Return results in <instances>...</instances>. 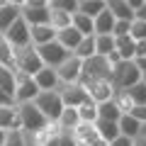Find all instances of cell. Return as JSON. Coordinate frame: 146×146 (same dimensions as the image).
<instances>
[{"label":"cell","instance_id":"1","mask_svg":"<svg viewBox=\"0 0 146 146\" xmlns=\"http://www.w3.org/2000/svg\"><path fill=\"white\" fill-rule=\"evenodd\" d=\"M17 105H20V117H22V131L27 134V139L49 124V119L42 115V110L34 102H17Z\"/></svg>","mask_w":146,"mask_h":146},{"label":"cell","instance_id":"2","mask_svg":"<svg viewBox=\"0 0 146 146\" xmlns=\"http://www.w3.org/2000/svg\"><path fill=\"white\" fill-rule=\"evenodd\" d=\"M32 102L36 105V107L42 110V115L46 117L49 122H56L58 115L63 112V100H61V93L58 90H39V95H36Z\"/></svg>","mask_w":146,"mask_h":146},{"label":"cell","instance_id":"3","mask_svg":"<svg viewBox=\"0 0 146 146\" xmlns=\"http://www.w3.org/2000/svg\"><path fill=\"white\" fill-rule=\"evenodd\" d=\"M42 66H44V61H42V56H39V51H36L34 44H27V46L15 49V68L17 71H25V73H29V76H34Z\"/></svg>","mask_w":146,"mask_h":146},{"label":"cell","instance_id":"4","mask_svg":"<svg viewBox=\"0 0 146 146\" xmlns=\"http://www.w3.org/2000/svg\"><path fill=\"white\" fill-rule=\"evenodd\" d=\"M139 80H141V71L134 63V58L131 61H119L112 68V85L115 88H131Z\"/></svg>","mask_w":146,"mask_h":146},{"label":"cell","instance_id":"5","mask_svg":"<svg viewBox=\"0 0 146 146\" xmlns=\"http://www.w3.org/2000/svg\"><path fill=\"white\" fill-rule=\"evenodd\" d=\"M88 78H112V63L107 61V56L93 54L90 58H85V61H83L80 80H88Z\"/></svg>","mask_w":146,"mask_h":146},{"label":"cell","instance_id":"6","mask_svg":"<svg viewBox=\"0 0 146 146\" xmlns=\"http://www.w3.org/2000/svg\"><path fill=\"white\" fill-rule=\"evenodd\" d=\"M39 95V85L29 73L15 68V102H32Z\"/></svg>","mask_w":146,"mask_h":146},{"label":"cell","instance_id":"7","mask_svg":"<svg viewBox=\"0 0 146 146\" xmlns=\"http://www.w3.org/2000/svg\"><path fill=\"white\" fill-rule=\"evenodd\" d=\"M36 51H39V56H42L44 66H51V68H56L58 63H63L68 56H71V51H68L63 44H58L56 39H51V42H46V44H39Z\"/></svg>","mask_w":146,"mask_h":146},{"label":"cell","instance_id":"8","mask_svg":"<svg viewBox=\"0 0 146 146\" xmlns=\"http://www.w3.org/2000/svg\"><path fill=\"white\" fill-rule=\"evenodd\" d=\"M5 39L12 44V49H20V46H27V44H32V36H29V25L25 22V17H17L15 22H12L10 27H7L5 32Z\"/></svg>","mask_w":146,"mask_h":146},{"label":"cell","instance_id":"9","mask_svg":"<svg viewBox=\"0 0 146 146\" xmlns=\"http://www.w3.org/2000/svg\"><path fill=\"white\" fill-rule=\"evenodd\" d=\"M78 83H83V85H85L88 95L95 100V102L110 100V98H112V93H115L112 78H88V80H78Z\"/></svg>","mask_w":146,"mask_h":146},{"label":"cell","instance_id":"10","mask_svg":"<svg viewBox=\"0 0 146 146\" xmlns=\"http://www.w3.org/2000/svg\"><path fill=\"white\" fill-rule=\"evenodd\" d=\"M58 93H61L63 105H68V107H78V105H83L90 98L83 83H61L58 85Z\"/></svg>","mask_w":146,"mask_h":146},{"label":"cell","instance_id":"11","mask_svg":"<svg viewBox=\"0 0 146 146\" xmlns=\"http://www.w3.org/2000/svg\"><path fill=\"white\" fill-rule=\"evenodd\" d=\"M56 73H58V80H61V83H78L80 73H83V58H78V56L71 54L63 63L56 66Z\"/></svg>","mask_w":146,"mask_h":146},{"label":"cell","instance_id":"12","mask_svg":"<svg viewBox=\"0 0 146 146\" xmlns=\"http://www.w3.org/2000/svg\"><path fill=\"white\" fill-rule=\"evenodd\" d=\"M0 129H22V117H20V105H0Z\"/></svg>","mask_w":146,"mask_h":146},{"label":"cell","instance_id":"13","mask_svg":"<svg viewBox=\"0 0 146 146\" xmlns=\"http://www.w3.org/2000/svg\"><path fill=\"white\" fill-rule=\"evenodd\" d=\"M32 78H34L36 85H39V90H58V85H61L56 68H51V66H42Z\"/></svg>","mask_w":146,"mask_h":146},{"label":"cell","instance_id":"14","mask_svg":"<svg viewBox=\"0 0 146 146\" xmlns=\"http://www.w3.org/2000/svg\"><path fill=\"white\" fill-rule=\"evenodd\" d=\"M20 15L25 17L27 25H46L49 22V15H51V7H20Z\"/></svg>","mask_w":146,"mask_h":146},{"label":"cell","instance_id":"15","mask_svg":"<svg viewBox=\"0 0 146 146\" xmlns=\"http://www.w3.org/2000/svg\"><path fill=\"white\" fill-rule=\"evenodd\" d=\"M117 124H119V134H127V136H131V139H136V136L141 134V129H144V124H141L134 115H129V112H122V117L117 119Z\"/></svg>","mask_w":146,"mask_h":146},{"label":"cell","instance_id":"16","mask_svg":"<svg viewBox=\"0 0 146 146\" xmlns=\"http://www.w3.org/2000/svg\"><path fill=\"white\" fill-rule=\"evenodd\" d=\"M80 39H83V34H80V32L76 29L73 25H68V27H63V29H58V32H56V42H58V44H63V46H66L71 54H73V49L78 46Z\"/></svg>","mask_w":146,"mask_h":146},{"label":"cell","instance_id":"17","mask_svg":"<svg viewBox=\"0 0 146 146\" xmlns=\"http://www.w3.org/2000/svg\"><path fill=\"white\" fill-rule=\"evenodd\" d=\"M29 36H32V44L34 46H39V44H46L51 42V39H56V29H54L51 25H32L29 27Z\"/></svg>","mask_w":146,"mask_h":146},{"label":"cell","instance_id":"18","mask_svg":"<svg viewBox=\"0 0 146 146\" xmlns=\"http://www.w3.org/2000/svg\"><path fill=\"white\" fill-rule=\"evenodd\" d=\"M115 49H117V54L122 56V61H131V58H134V51H136V42L131 39L129 34L115 36Z\"/></svg>","mask_w":146,"mask_h":146},{"label":"cell","instance_id":"19","mask_svg":"<svg viewBox=\"0 0 146 146\" xmlns=\"http://www.w3.org/2000/svg\"><path fill=\"white\" fill-rule=\"evenodd\" d=\"M115 20L117 17L105 7L100 15L93 17V25H95V34H112V27H115Z\"/></svg>","mask_w":146,"mask_h":146},{"label":"cell","instance_id":"20","mask_svg":"<svg viewBox=\"0 0 146 146\" xmlns=\"http://www.w3.org/2000/svg\"><path fill=\"white\" fill-rule=\"evenodd\" d=\"M56 124L61 127V129H66V131H73L76 127L80 124V117H78V107H63V112L58 115V119H56Z\"/></svg>","mask_w":146,"mask_h":146},{"label":"cell","instance_id":"21","mask_svg":"<svg viewBox=\"0 0 146 146\" xmlns=\"http://www.w3.org/2000/svg\"><path fill=\"white\" fill-rule=\"evenodd\" d=\"M107 10L117 20H134V7L127 0H107Z\"/></svg>","mask_w":146,"mask_h":146},{"label":"cell","instance_id":"22","mask_svg":"<svg viewBox=\"0 0 146 146\" xmlns=\"http://www.w3.org/2000/svg\"><path fill=\"white\" fill-rule=\"evenodd\" d=\"M119 117H122V110L117 107V102L112 98L98 102V119H112V122H117Z\"/></svg>","mask_w":146,"mask_h":146},{"label":"cell","instance_id":"23","mask_svg":"<svg viewBox=\"0 0 146 146\" xmlns=\"http://www.w3.org/2000/svg\"><path fill=\"white\" fill-rule=\"evenodd\" d=\"M95 129H98V134H100V139L102 141H112L117 134H119V124L117 122H112V119H95Z\"/></svg>","mask_w":146,"mask_h":146},{"label":"cell","instance_id":"24","mask_svg":"<svg viewBox=\"0 0 146 146\" xmlns=\"http://www.w3.org/2000/svg\"><path fill=\"white\" fill-rule=\"evenodd\" d=\"M73 136H76V141H98L100 139L98 129H95V122H80L73 129Z\"/></svg>","mask_w":146,"mask_h":146},{"label":"cell","instance_id":"25","mask_svg":"<svg viewBox=\"0 0 146 146\" xmlns=\"http://www.w3.org/2000/svg\"><path fill=\"white\" fill-rule=\"evenodd\" d=\"M71 25L80 32V34H95V25H93V17H88L85 12H73L71 15Z\"/></svg>","mask_w":146,"mask_h":146},{"label":"cell","instance_id":"26","mask_svg":"<svg viewBox=\"0 0 146 146\" xmlns=\"http://www.w3.org/2000/svg\"><path fill=\"white\" fill-rule=\"evenodd\" d=\"M17 17H20V5H15V3L3 5V7H0V32H5Z\"/></svg>","mask_w":146,"mask_h":146},{"label":"cell","instance_id":"27","mask_svg":"<svg viewBox=\"0 0 146 146\" xmlns=\"http://www.w3.org/2000/svg\"><path fill=\"white\" fill-rule=\"evenodd\" d=\"M95 54V34H85L83 39L78 42V46L73 49V56H78V58H90Z\"/></svg>","mask_w":146,"mask_h":146},{"label":"cell","instance_id":"28","mask_svg":"<svg viewBox=\"0 0 146 146\" xmlns=\"http://www.w3.org/2000/svg\"><path fill=\"white\" fill-rule=\"evenodd\" d=\"M0 90L15 98V68L0 66Z\"/></svg>","mask_w":146,"mask_h":146},{"label":"cell","instance_id":"29","mask_svg":"<svg viewBox=\"0 0 146 146\" xmlns=\"http://www.w3.org/2000/svg\"><path fill=\"white\" fill-rule=\"evenodd\" d=\"M0 66L15 68V49H12V44L5 39L3 32H0Z\"/></svg>","mask_w":146,"mask_h":146},{"label":"cell","instance_id":"30","mask_svg":"<svg viewBox=\"0 0 146 146\" xmlns=\"http://www.w3.org/2000/svg\"><path fill=\"white\" fill-rule=\"evenodd\" d=\"M51 7V5H49ZM71 15L73 12H66V10H58V7H51V15H49V25L54 27V29H63V27L71 25Z\"/></svg>","mask_w":146,"mask_h":146},{"label":"cell","instance_id":"31","mask_svg":"<svg viewBox=\"0 0 146 146\" xmlns=\"http://www.w3.org/2000/svg\"><path fill=\"white\" fill-rule=\"evenodd\" d=\"M44 146H76V136L73 131H66V129H58L56 134H51L46 139Z\"/></svg>","mask_w":146,"mask_h":146},{"label":"cell","instance_id":"32","mask_svg":"<svg viewBox=\"0 0 146 146\" xmlns=\"http://www.w3.org/2000/svg\"><path fill=\"white\" fill-rule=\"evenodd\" d=\"M110 51H115V34H95V54L107 56Z\"/></svg>","mask_w":146,"mask_h":146},{"label":"cell","instance_id":"33","mask_svg":"<svg viewBox=\"0 0 146 146\" xmlns=\"http://www.w3.org/2000/svg\"><path fill=\"white\" fill-rule=\"evenodd\" d=\"M107 7V0H80L78 3V12H85L88 17H95Z\"/></svg>","mask_w":146,"mask_h":146},{"label":"cell","instance_id":"34","mask_svg":"<svg viewBox=\"0 0 146 146\" xmlns=\"http://www.w3.org/2000/svg\"><path fill=\"white\" fill-rule=\"evenodd\" d=\"M78 117L80 122H95L98 119V102L93 98H88L83 105H78Z\"/></svg>","mask_w":146,"mask_h":146},{"label":"cell","instance_id":"35","mask_svg":"<svg viewBox=\"0 0 146 146\" xmlns=\"http://www.w3.org/2000/svg\"><path fill=\"white\" fill-rule=\"evenodd\" d=\"M27 134L22 129H7L5 131V141H3V146H27Z\"/></svg>","mask_w":146,"mask_h":146},{"label":"cell","instance_id":"36","mask_svg":"<svg viewBox=\"0 0 146 146\" xmlns=\"http://www.w3.org/2000/svg\"><path fill=\"white\" fill-rule=\"evenodd\" d=\"M129 36L134 39V42H146V20L134 17L131 25H129Z\"/></svg>","mask_w":146,"mask_h":146},{"label":"cell","instance_id":"37","mask_svg":"<svg viewBox=\"0 0 146 146\" xmlns=\"http://www.w3.org/2000/svg\"><path fill=\"white\" fill-rule=\"evenodd\" d=\"M112 100L117 102V107L122 110V112H129L131 110V98H129V93H127V88H115V93H112Z\"/></svg>","mask_w":146,"mask_h":146},{"label":"cell","instance_id":"38","mask_svg":"<svg viewBox=\"0 0 146 146\" xmlns=\"http://www.w3.org/2000/svg\"><path fill=\"white\" fill-rule=\"evenodd\" d=\"M127 93H129V98H131L134 105H146V83L144 80H139L131 88H127Z\"/></svg>","mask_w":146,"mask_h":146},{"label":"cell","instance_id":"39","mask_svg":"<svg viewBox=\"0 0 146 146\" xmlns=\"http://www.w3.org/2000/svg\"><path fill=\"white\" fill-rule=\"evenodd\" d=\"M78 3L80 0H51L49 5L58 7V10H66V12H78Z\"/></svg>","mask_w":146,"mask_h":146},{"label":"cell","instance_id":"40","mask_svg":"<svg viewBox=\"0 0 146 146\" xmlns=\"http://www.w3.org/2000/svg\"><path fill=\"white\" fill-rule=\"evenodd\" d=\"M129 25H131V20H115V27H112V34H115V36L129 34Z\"/></svg>","mask_w":146,"mask_h":146},{"label":"cell","instance_id":"41","mask_svg":"<svg viewBox=\"0 0 146 146\" xmlns=\"http://www.w3.org/2000/svg\"><path fill=\"white\" fill-rule=\"evenodd\" d=\"M107 146H134V139H131V136H127V134H117Z\"/></svg>","mask_w":146,"mask_h":146},{"label":"cell","instance_id":"42","mask_svg":"<svg viewBox=\"0 0 146 146\" xmlns=\"http://www.w3.org/2000/svg\"><path fill=\"white\" fill-rule=\"evenodd\" d=\"M129 115H134L136 119L141 122V124H146V105H131Z\"/></svg>","mask_w":146,"mask_h":146},{"label":"cell","instance_id":"43","mask_svg":"<svg viewBox=\"0 0 146 146\" xmlns=\"http://www.w3.org/2000/svg\"><path fill=\"white\" fill-rule=\"evenodd\" d=\"M49 5V0H27L22 7H46Z\"/></svg>","mask_w":146,"mask_h":146},{"label":"cell","instance_id":"44","mask_svg":"<svg viewBox=\"0 0 146 146\" xmlns=\"http://www.w3.org/2000/svg\"><path fill=\"white\" fill-rule=\"evenodd\" d=\"M146 56V42H136V51H134V58H141Z\"/></svg>","mask_w":146,"mask_h":146},{"label":"cell","instance_id":"45","mask_svg":"<svg viewBox=\"0 0 146 146\" xmlns=\"http://www.w3.org/2000/svg\"><path fill=\"white\" fill-rule=\"evenodd\" d=\"M76 146H107V141L98 139V141H76Z\"/></svg>","mask_w":146,"mask_h":146},{"label":"cell","instance_id":"46","mask_svg":"<svg viewBox=\"0 0 146 146\" xmlns=\"http://www.w3.org/2000/svg\"><path fill=\"white\" fill-rule=\"evenodd\" d=\"M134 17H139V20H146V3H144V5H139V7L134 10Z\"/></svg>","mask_w":146,"mask_h":146},{"label":"cell","instance_id":"47","mask_svg":"<svg viewBox=\"0 0 146 146\" xmlns=\"http://www.w3.org/2000/svg\"><path fill=\"white\" fill-rule=\"evenodd\" d=\"M134 63L139 66V71H146V56H141V58H134Z\"/></svg>","mask_w":146,"mask_h":146},{"label":"cell","instance_id":"48","mask_svg":"<svg viewBox=\"0 0 146 146\" xmlns=\"http://www.w3.org/2000/svg\"><path fill=\"white\" fill-rule=\"evenodd\" d=\"M127 3H129V5H131V7H134V10H136V7H139V5H144L146 0H127Z\"/></svg>","mask_w":146,"mask_h":146},{"label":"cell","instance_id":"49","mask_svg":"<svg viewBox=\"0 0 146 146\" xmlns=\"http://www.w3.org/2000/svg\"><path fill=\"white\" fill-rule=\"evenodd\" d=\"M134 146H146V139H144V136H136V139H134Z\"/></svg>","mask_w":146,"mask_h":146},{"label":"cell","instance_id":"50","mask_svg":"<svg viewBox=\"0 0 146 146\" xmlns=\"http://www.w3.org/2000/svg\"><path fill=\"white\" fill-rule=\"evenodd\" d=\"M3 141H5V129H0V146H3Z\"/></svg>","mask_w":146,"mask_h":146},{"label":"cell","instance_id":"51","mask_svg":"<svg viewBox=\"0 0 146 146\" xmlns=\"http://www.w3.org/2000/svg\"><path fill=\"white\" fill-rule=\"evenodd\" d=\"M10 3H15V5H20V7H22V5L27 3V0H10Z\"/></svg>","mask_w":146,"mask_h":146},{"label":"cell","instance_id":"52","mask_svg":"<svg viewBox=\"0 0 146 146\" xmlns=\"http://www.w3.org/2000/svg\"><path fill=\"white\" fill-rule=\"evenodd\" d=\"M141 80H144V83H146V71H141Z\"/></svg>","mask_w":146,"mask_h":146},{"label":"cell","instance_id":"53","mask_svg":"<svg viewBox=\"0 0 146 146\" xmlns=\"http://www.w3.org/2000/svg\"><path fill=\"white\" fill-rule=\"evenodd\" d=\"M7 3H10V0H0V7H3V5H7Z\"/></svg>","mask_w":146,"mask_h":146},{"label":"cell","instance_id":"54","mask_svg":"<svg viewBox=\"0 0 146 146\" xmlns=\"http://www.w3.org/2000/svg\"><path fill=\"white\" fill-rule=\"evenodd\" d=\"M27 146H39V144H34V141H27Z\"/></svg>","mask_w":146,"mask_h":146},{"label":"cell","instance_id":"55","mask_svg":"<svg viewBox=\"0 0 146 146\" xmlns=\"http://www.w3.org/2000/svg\"><path fill=\"white\" fill-rule=\"evenodd\" d=\"M49 3H51V0H49Z\"/></svg>","mask_w":146,"mask_h":146}]
</instances>
